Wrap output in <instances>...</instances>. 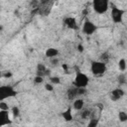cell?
<instances>
[{
    "label": "cell",
    "instance_id": "6da1fadb",
    "mask_svg": "<svg viewBox=\"0 0 127 127\" xmlns=\"http://www.w3.org/2000/svg\"><path fill=\"white\" fill-rule=\"evenodd\" d=\"M107 69V66H106V64L102 61H93L91 62V64H90V70L92 72L93 75H101L103 73H105Z\"/></svg>",
    "mask_w": 127,
    "mask_h": 127
},
{
    "label": "cell",
    "instance_id": "7a4b0ae2",
    "mask_svg": "<svg viewBox=\"0 0 127 127\" xmlns=\"http://www.w3.org/2000/svg\"><path fill=\"white\" fill-rule=\"evenodd\" d=\"M93 11L97 14H104L109 8V0H92Z\"/></svg>",
    "mask_w": 127,
    "mask_h": 127
},
{
    "label": "cell",
    "instance_id": "3957f363",
    "mask_svg": "<svg viewBox=\"0 0 127 127\" xmlns=\"http://www.w3.org/2000/svg\"><path fill=\"white\" fill-rule=\"evenodd\" d=\"M125 11L116 7L115 5H111V13H110V17L111 20L114 24H120L123 20V16H124Z\"/></svg>",
    "mask_w": 127,
    "mask_h": 127
},
{
    "label": "cell",
    "instance_id": "277c9868",
    "mask_svg": "<svg viewBox=\"0 0 127 127\" xmlns=\"http://www.w3.org/2000/svg\"><path fill=\"white\" fill-rule=\"evenodd\" d=\"M88 82H89L88 76L85 73L81 72L80 70H77L73 80V85L76 87H86Z\"/></svg>",
    "mask_w": 127,
    "mask_h": 127
},
{
    "label": "cell",
    "instance_id": "5b68a950",
    "mask_svg": "<svg viewBox=\"0 0 127 127\" xmlns=\"http://www.w3.org/2000/svg\"><path fill=\"white\" fill-rule=\"evenodd\" d=\"M87 92L86 88L85 87H76V86H72V87H69L66 91V96H67V99L68 100H73L74 98H76L77 96L79 95H83Z\"/></svg>",
    "mask_w": 127,
    "mask_h": 127
},
{
    "label": "cell",
    "instance_id": "8992f818",
    "mask_svg": "<svg viewBox=\"0 0 127 127\" xmlns=\"http://www.w3.org/2000/svg\"><path fill=\"white\" fill-rule=\"evenodd\" d=\"M17 95V91L10 85H2L0 87V97L2 100Z\"/></svg>",
    "mask_w": 127,
    "mask_h": 127
},
{
    "label": "cell",
    "instance_id": "52a82bcc",
    "mask_svg": "<svg viewBox=\"0 0 127 127\" xmlns=\"http://www.w3.org/2000/svg\"><path fill=\"white\" fill-rule=\"evenodd\" d=\"M55 2H56V0H51V1L43 3V4L40 3V5L38 6V14H40L42 16H48L52 11V8H53Z\"/></svg>",
    "mask_w": 127,
    "mask_h": 127
},
{
    "label": "cell",
    "instance_id": "ba28073f",
    "mask_svg": "<svg viewBox=\"0 0 127 127\" xmlns=\"http://www.w3.org/2000/svg\"><path fill=\"white\" fill-rule=\"evenodd\" d=\"M96 30H97L96 25L94 23H92L91 21H89V20L84 21V23L82 25V29H81L82 33L84 35H87V36H91L92 34H94L96 32Z\"/></svg>",
    "mask_w": 127,
    "mask_h": 127
},
{
    "label": "cell",
    "instance_id": "9c48e42d",
    "mask_svg": "<svg viewBox=\"0 0 127 127\" xmlns=\"http://www.w3.org/2000/svg\"><path fill=\"white\" fill-rule=\"evenodd\" d=\"M124 90L120 87H117V88H114L111 90L110 92V99L112 101H118L119 99H121L123 96H124Z\"/></svg>",
    "mask_w": 127,
    "mask_h": 127
},
{
    "label": "cell",
    "instance_id": "30bf717a",
    "mask_svg": "<svg viewBox=\"0 0 127 127\" xmlns=\"http://www.w3.org/2000/svg\"><path fill=\"white\" fill-rule=\"evenodd\" d=\"M64 24L70 30H77L78 29V25H77V22L75 20L74 17H65L64 19Z\"/></svg>",
    "mask_w": 127,
    "mask_h": 127
},
{
    "label": "cell",
    "instance_id": "8fae6325",
    "mask_svg": "<svg viewBox=\"0 0 127 127\" xmlns=\"http://www.w3.org/2000/svg\"><path fill=\"white\" fill-rule=\"evenodd\" d=\"M50 73H51V70L48 69V68L45 66V64H39L37 65V74H38V75H41V76L45 77V76H49Z\"/></svg>",
    "mask_w": 127,
    "mask_h": 127
},
{
    "label": "cell",
    "instance_id": "7c38bea8",
    "mask_svg": "<svg viewBox=\"0 0 127 127\" xmlns=\"http://www.w3.org/2000/svg\"><path fill=\"white\" fill-rule=\"evenodd\" d=\"M59 55V50L56 49V48H49L46 53H45V56L49 59H53V58H57Z\"/></svg>",
    "mask_w": 127,
    "mask_h": 127
},
{
    "label": "cell",
    "instance_id": "4fadbf2b",
    "mask_svg": "<svg viewBox=\"0 0 127 127\" xmlns=\"http://www.w3.org/2000/svg\"><path fill=\"white\" fill-rule=\"evenodd\" d=\"M0 120H1V124L2 125L6 124V123H10L8 110H1L0 111Z\"/></svg>",
    "mask_w": 127,
    "mask_h": 127
},
{
    "label": "cell",
    "instance_id": "5bb4252c",
    "mask_svg": "<svg viewBox=\"0 0 127 127\" xmlns=\"http://www.w3.org/2000/svg\"><path fill=\"white\" fill-rule=\"evenodd\" d=\"M84 106V101L81 99V98H76L74 101H73V108L75 110H78L80 111Z\"/></svg>",
    "mask_w": 127,
    "mask_h": 127
},
{
    "label": "cell",
    "instance_id": "9a60e30c",
    "mask_svg": "<svg viewBox=\"0 0 127 127\" xmlns=\"http://www.w3.org/2000/svg\"><path fill=\"white\" fill-rule=\"evenodd\" d=\"M63 118L64 119V121L66 122H69L72 120V114H71V108L70 107H67V109L65 111L63 112Z\"/></svg>",
    "mask_w": 127,
    "mask_h": 127
},
{
    "label": "cell",
    "instance_id": "2e32d148",
    "mask_svg": "<svg viewBox=\"0 0 127 127\" xmlns=\"http://www.w3.org/2000/svg\"><path fill=\"white\" fill-rule=\"evenodd\" d=\"M90 114H91V111H90V109H81L80 110V116H81V118H83V119H87V118H89L90 117Z\"/></svg>",
    "mask_w": 127,
    "mask_h": 127
},
{
    "label": "cell",
    "instance_id": "e0dca14e",
    "mask_svg": "<svg viewBox=\"0 0 127 127\" xmlns=\"http://www.w3.org/2000/svg\"><path fill=\"white\" fill-rule=\"evenodd\" d=\"M126 67H127V64H126L125 59L119 60V62H118V68H119L121 71H124V70L126 69Z\"/></svg>",
    "mask_w": 127,
    "mask_h": 127
},
{
    "label": "cell",
    "instance_id": "ac0fdd59",
    "mask_svg": "<svg viewBox=\"0 0 127 127\" xmlns=\"http://www.w3.org/2000/svg\"><path fill=\"white\" fill-rule=\"evenodd\" d=\"M118 118H119V120L121 122H126L127 121V113L125 111H119Z\"/></svg>",
    "mask_w": 127,
    "mask_h": 127
},
{
    "label": "cell",
    "instance_id": "d6986e66",
    "mask_svg": "<svg viewBox=\"0 0 127 127\" xmlns=\"http://www.w3.org/2000/svg\"><path fill=\"white\" fill-rule=\"evenodd\" d=\"M117 80H118L119 84H124V83H126V81H127L126 75H125L124 73H120V74L118 75V77H117Z\"/></svg>",
    "mask_w": 127,
    "mask_h": 127
},
{
    "label": "cell",
    "instance_id": "ffe728a7",
    "mask_svg": "<svg viewBox=\"0 0 127 127\" xmlns=\"http://www.w3.org/2000/svg\"><path fill=\"white\" fill-rule=\"evenodd\" d=\"M98 121H99V119L91 118V119H89V123L87 124V126L88 127H95V126L98 125Z\"/></svg>",
    "mask_w": 127,
    "mask_h": 127
},
{
    "label": "cell",
    "instance_id": "44dd1931",
    "mask_svg": "<svg viewBox=\"0 0 127 127\" xmlns=\"http://www.w3.org/2000/svg\"><path fill=\"white\" fill-rule=\"evenodd\" d=\"M50 81L53 84H60L61 83V78L59 76H51L50 77Z\"/></svg>",
    "mask_w": 127,
    "mask_h": 127
},
{
    "label": "cell",
    "instance_id": "7402d4cb",
    "mask_svg": "<svg viewBox=\"0 0 127 127\" xmlns=\"http://www.w3.org/2000/svg\"><path fill=\"white\" fill-rule=\"evenodd\" d=\"M11 111H12V114H13L14 117H18L19 114H20V110H19V108L17 106H13L12 109H11Z\"/></svg>",
    "mask_w": 127,
    "mask_h": 127
},
{
    "label": "cell",
    "instance_id": "603a6c76",
    "mask_svg": "<svg viewBox=\"0 0 127 127\" xmlns=\"http://www.w3.org/2000/svg\"><path fill=\"white\" fill-rule=\"evenodd\" d=\"M44 81V77L43 76H41V75H38V74H36V76L34 77V82L35 83H42Z\"/></svg>",
    "mask_w": 127,
    "mask_h": 127
},
{
    "label": "cell",
    "instance_id": "cb8c5ba5",
    "mask_svg": "<svg viewBox=\"0 0 127 127\" xmlns=\"http://www.w3.org/2000/svg\"><path fill=\"white\" fill-rule=\"evenodd\" d=\"M0 110H9V105L4 100L0 102Z\"/></svg>",
    "mask_w": 127,
    "mask_h": 127
},
{
    "label": "cell",
    "instance_id": "d4e9b609",
    "mask_svg": "<svg viewBox=\"0 0 127 127\" xmlns=\"http://www.w3.org/2000/svg\"><path fill=\"white\" fill-rule=\"evenodd\" d=\"M45 88H46V90H48V91H53V90H54V86H53L52 83H47V84H45Z\"/></svg>",
    "mask_w": 127,
    "mask_h": 127
},
{
    "label": "cell",
    "instance_id": "484cf974",
    "mask_svg": "<svg viewBox=\"0 0 127 127\" xmlns=\"http://www.w3.org/2000/svg\"><path fill=\"white\" fill-rule=\"evenodd\" d=\"M105 60H108V56H107V53H104L101 55V61L105 63Z\"/></svg>",
    "mask_w": 127,
    "mask_h": 127
},
{
    "label": "cell",
    "instance_id": "4316f807",
    "mask_svg": "<svg viewBox=\"0 0 127 127\" xmlns=\"http://www.w3.org/2000/svg\"><path fill=\"white\" fill-rule=\"evenodd\" d=\"M3 76H4V77H6V78H8V77H11V76H12V72H11V71L5 72V73L3 74Z\"/></svg>",
    "mask_w": 127,
    "mask_h": 127
},
{
    "label": "cell",
    "instance_id": "83f0119b",
    "mask_svg": "<svg viewBox=\"0 0 127 127\" xmlns=\"http://www.w3.org/2000/svg\"><path fill=\"white\" fill-rule=\"evenodd\" d=\"M51 62L53 63V64H58V63H59V60H58L57 58H53V59H51Z\"/></svg>",
    "mask_w": 127,
    "mask_h": 127
},
{
    "label": "cell",
    "instance_id": "f1b7e54d",
    "mask_svg": "<svg viewBox=\"0 0 127 127\" xmlns=\"http://www.w3.org/2000/svg\"><path fill=\"white\" fill-rule=\"evenodd\" d=\"M77 51H78V52H80V53H82V52H83V46H82V45H80V44H79V45H77Z\"/></svg>",
    "mask_w": 127,
    "mask_h": 127
}]
</instances>
